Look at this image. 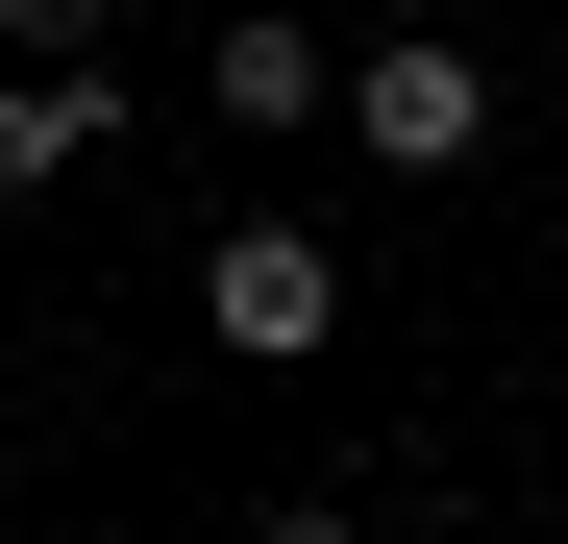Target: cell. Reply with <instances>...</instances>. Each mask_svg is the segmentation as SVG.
Masks as SVG:
<instances>
[{"instance_id": "5b68a950", "label": "cell", "mask_w": 568, "mask_h": 544, "mask_svg": "<svg viewBox=\"0 0 568 544\" xmlns=\"http://www.w3.org/2000/svg\"><path fill=\"white\" fill-rule=\"evenodd\" d=\"M100 26L124 0H0V74H100Z\"/></svg>"}, {"instance_id": "8992f818", "label": "cell", "mask_w": 568, "mask_h": 544, "mask_svg": "<svg viewBox=\"0 0 568 544\" xmlns=\"http://www.w3.org/2000/svg\"><path fill=\"white\" fill-rule=\"evenodd\" d=\"M247 544H371V520H346V495H272V520H247Z\"/></svg>"}, {"instance_id": "3957f363", "label": "cell", "mask_w": 568, "mask_h": 544, "mask_svg": "<svg viewBox=\"0 0 568 544\" xmlns=\"http://www.w3.org/2000/svg\"><path fill=\"white\" fill-rule=\"evenodd\" d=\"M199 100H223V124H346V50H322V26H223Z\"/></svg>"}, {"instance_id": "7a4b0ae2", "label": "cell", "mask_w": 568, "mask_h": 544, "mask_svg": "<svg viewBox=\"0 0 568 544\" xmlns=\"http://www.w3.org/2000/svg\"><path fill=\"white\" fill-rule=\"evenodd\" d=\"M199 322L247 346V372H322V346H346V272H322L297 223H223V248H199Z\"/></svg>"}, {"instance_id": "6da1fadb", "label": "cell", "mask_w": 568, "mask_h": 544, "mask_svg": "<svg viewBox=\"0 0 568 544\" xmlns=\"http://www.w3.org/2000/svg\"><path fill=\"white\" fill-rule=\"evenodd\" d=\"M346 149H371V173H469V149H495V74H469L445 26H396V50H346Z\"/></svg>"}, {"instance_id": "277c9868", "label": "cell", "mask_w": 568, "mask_h": 544, "mask_svg": "<svg viewBox=\"0 0 568 544\" xmlns=\"http://www.w3.org/2000/svg\"><path fill=\"white\" fill-rule=\"evenodd\" d=\"M74 149H100V74H0V199H50Z\"/></svg>"}]
</instances>
